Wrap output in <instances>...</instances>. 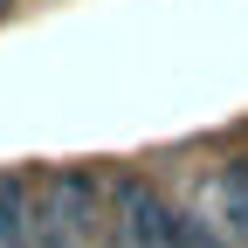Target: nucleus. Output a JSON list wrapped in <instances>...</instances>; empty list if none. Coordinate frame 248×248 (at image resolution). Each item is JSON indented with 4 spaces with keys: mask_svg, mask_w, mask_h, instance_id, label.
<instances>
[{
    "mask_svg": "<svg viewBox=\"0 0 248 248\" xmlns=\"http://www.w3.org/2000/svg\"><path fill=\"white\" fill-rule=\"evenodd\" d=\"M104 200H110V248H179V207L152 179L124 172L104 186Z\"/></svg>",
    "mask_w": 248,
    "mask_h": 248,
    "instance_id": "nucleus-1",
    "label": "nucleus"
},
{
    "mask_svg": "<svg viewBox=\"0 0 248 248\" xmlns=\"http://www.w3.org/2000/svg\"><path fill=\"white\" fill-rule=\"evenodd\" d=\"M193 214L228 248H248V159H234V166H221L214 179H200L193 186Z\"/></svg>",
    "mask_w": 248,
    "mask_h": 248,
    "instance_id": "nucleus-2",
    "label": "nucleus"
},
{
    "mask_svg": "<svg viewBox=\"0 0 248 248\" xmlns=\"http://www.w3.org/2000/svg\"><path fill=\"white\" fill-rule=\"evenodd\" d=\"M7 7H14V0H0V14H7Z\"/></svg>",
    "mask_w": 248,
    "mask_h": 248,
    "instance_id": "nucleus-3",
    "label": "nucleus"
}]
</instances>
